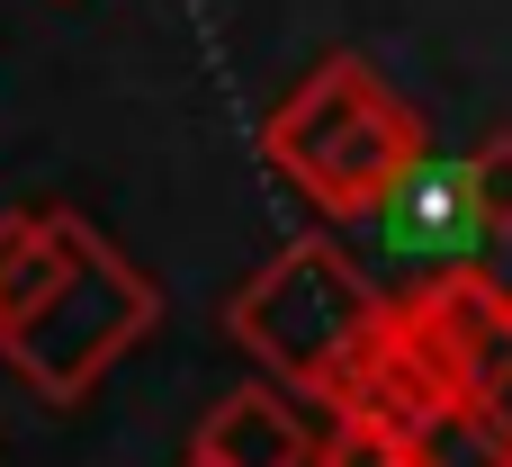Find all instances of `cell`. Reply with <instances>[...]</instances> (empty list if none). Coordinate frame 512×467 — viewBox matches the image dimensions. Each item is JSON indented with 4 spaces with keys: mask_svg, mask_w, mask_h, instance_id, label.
Segmentation results:
<instances>
[{
    "mask_svg": "<svg viewBox=\"0 0 512 467\" xmlns=\"http://www.w3.org/2000/svg\"><path fill=\"white\" fill-rule=\"evenodd\" d=\"M378 207H387V234L405 243V252H468L477 234H486V216H477V189H468V162H405L387 189H378Z\"/></svg>",
    "mask_w": 512,
    "mask_h": 467,
    "instance_id": "obj_1",
    "label": "cell"
},
{
    "mask_svg": "<svg viewBox=\"0 0 512 467\" xmlns=\"http://www.w3.org/2000/svg\"><path fill=\"white\" fill-rule=\"evenodd\" d=\"M468 189H477V216H486V234H512V135H495V144L468 162Z\"/></svg>",
    "mask_w": 512,
    "mask_h": 467,
    "instance_id": "obj_3",
    "label": "cell"
},
{
    "mask_svg": "<svg viewBox=\"0 0 512 467\" xmlns=\"http://www.w3.org/2000/svg\"><path fill=\"white\" fill-rule=\"evenodd\" d=\"M306 467V423L270 396H234L207 432V467Z\"/></svg>",
    "mask_w": 512,
    "mask_h": 467,
    "instance_id": "obj_2",
    "label": "cell"
}]
</instances>
